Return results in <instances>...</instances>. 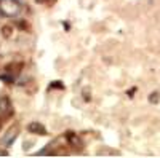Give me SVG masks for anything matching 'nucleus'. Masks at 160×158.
I'll use <instances>...</instances> for the list:
<instances>
[{
  "instance_id": "1",
  "label": "nucleus",
  "mask_w": 160,
  "mask_h": 158,
  "mask_svg": "<svg viewBox=\"0 0 160 158\" xmlns=\"http://www.w3.org/2000/svg\"><path fill=\"white\" fill-rule=\"evenodd\" d=\"M0 11L8 18H16L21 13L19 0H0Z\"/></svg>"
},
{
  "instance_id": "2",
  "label": "nucleus",
  "mask_w": 160,
  "mask_h": 158,
  "mask_svg": "<svg viewBox=\"0 0 160 158\" xmlns=\"http://www.w3.org/2000/svg\"><path fill=\"white\" fill-rule=\"evenodd\" d=\"M18 134H19V128L18 126H11L5 133V136L2 139V144H3V146H11V144L15 142V139L18 137Z\"/></svg>"
},
{
  "instance_id": "3",
  "label": "nucleus",
  "mask_w": 160,
  "mask_h": 158,
  "mask_svg": "<svg viewBox=\"0 0 160 158\" xmlns=\"http://www.w3.org/2000/svg\"><path fill=\"white\" fill-rule=\"evenodd\" d=\"M28 131L32 134H37V136H45L47 134V128L42 125V123H38V122H32L28 125Z\"/></svg>"
},
{
  "instance_id": "4",
  "label": "nucleus",
  "mask_w": 160,
  "mask_h": 158,
  "mask_svg": "<svg viewBox=\"0 0 160 158\" xmlns=\"http://www.w3.org/2000/svg\"><path fill=\"white\" fill-rule=\"evenodd\" d=\"M0 113L5 115V117L13 113V105H11L8 98H0Z\"/></svg>"
},
{
  "instance_id": "5",
  "label": "nucleus",
  "mask_w": 160,
  "mask_h": 158,
  "mask_svg": "<svg viewBox=\"0 0 160 158\" xmlns=\"http://www.w3.org/2000/svg\"><path fill=\"white\" fill-rule=\"evenodd\" d=\"M158 101H160V93H158V91H154V93H151L149 102H151V104H157Z\"/></svg>"
},
{
  "instance_id": "6",
  "label": "nucleus",
  "mask_w": 160,
  "mask_h": 158,
  "mask_svg": "<svg viewBox=\"0 0 160 158\" xmlns=\"http://www.w3.org/2000/svg\"><path fill=\"white\" fill-rule=\"evenodd\" d=\"M0 80H3L5 83H13V77H10V75H0Z\"/></svg>"
},
{
  "instance_id": "7",
  "label": "nucleus",
  "mask_w": 160,
  "mask_h": 158,
  "mask_svg": "<svg viewBox=\"0 0 160 158\" xmlns=\"http://www.w3.org/2000/svg\"><path fill=\"white\" fill-rule=\"evenodd\" d=\"M2 35L3 37H10L11 35V29L8 27V26H7V27H2Z\"/></svg>"
},
{
  "instance_id": "8",
  "label": "nucleus",
  "mask_w": 160,
  "mask_h": 158,
  "mask_svg": "<svg viewBox=\"0 0 160 158\" xmlns=\"http://www.w3.org/2000/svg\"><path fill=\"white\" fill-rule=\"evenodd\" d=\"M35 2H37V3H43V5H45V3H53L55 0H35Z\"/></svg>"
},
{
  "instance_id": "9",
  "label": "nucleus",
  "mask_w": 160,
  "mask_h": 158,
  "mask_svg": "<svg viewBox=\"0 0 160 158\" xmlns=\"http://www.w3.org/2000/svg\"><path fill=\"white\" fill-rule=\"evenodd\" d=\"M0 155H8V150H0Z\"/></svg>"
},
{
  "instance_id": "10",
  "label": "nucleus",
  "mask_w": 160,
  "mask_h": 158,
  "mask_svg": "<svg viewBox=\"0 0 160 158\" xmlns=\"http://www.w3.org/2000/svg\"><path fill=\"white\" fill-rule=\"evenodd\" d=\"M0 128H2V118H0Z\"/></svg>"
},
{
  "instance_id": "11",
  "label": "nucleus",
  "mask_w": 160,
  "mask_h": 158,
  "mask_svg": "<svg viewBox=\"0 0 160 158\" xmlns=\"http://www.w3.org/2000/svg\"><path fill=\"white\" fill-rule=\"evenodd\" d=\"M2 16H3V13H2V11H0V18H2Z\"/></svg>"
}]
</instances>
